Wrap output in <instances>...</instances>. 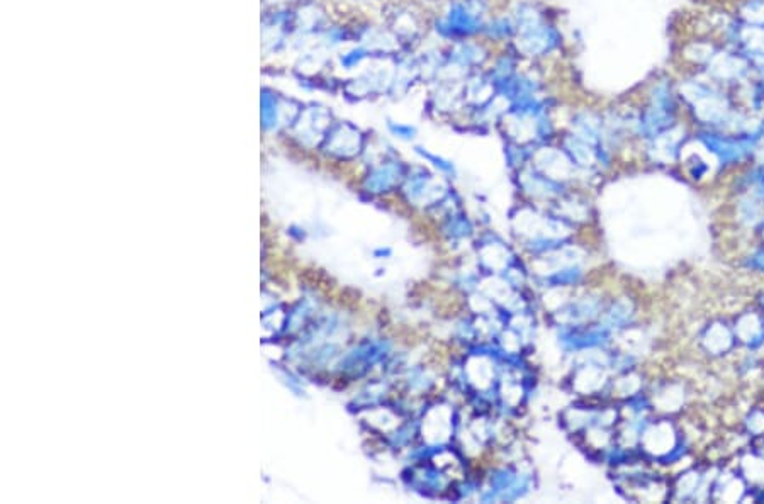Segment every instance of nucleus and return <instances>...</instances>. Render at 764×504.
<instances>
[{"label":"nucleus","mask_w":764,"mask_h":504,"mask_svg":"<svg viewBox=\"0 0 764 504\" xmlns=\"http://www.w3.org/2000/svg\"><path fill=\"white\" fill-rule=\"evenodd\" d=\"M508 11L517 24L512 45L527 63L547 65L564 53L566 38L559 17L547 4L542 0H515Z\"/></svg>","instance_id":"1"},{"label":"nucleus","mask_w":764,"mask_h":504,"mask_svg":"<svg viewBox=\"0 0 764 504\" xmlns=\"http://www.w3.org/2000/svg\"><path fill=\"white\" fill-rule=\"evenodd\" d=\"M496 0H440L437 9L428 12L430 38L442 45L483 36L484 26L500 11Z\"/></svg>","instance_id":"2"},{"label":"nucleus","mask_w":764,"mask_h":504,"mask_svg":"<svg viewBox=\"0 0 764 504\" xmlns=\"http://www.w3.org/2000/svg\"><path fill=\"white\" fill-rule=\"evenodd\" d=\"M680 118V94L675 82L661 77L651 84L642 106L635 119V131L646 141H654L678 126Z\"/></svg>","instance_id":"3"},{"label":"nucleus","mask_w":764,"mask_h":504,"mask_svg":"<svg viewBox=\"0 0 764 504\" xmlns=\"http://www.w3.org/2000/svg\"><path fill=\"white\" fill-rule=\"evenodd\" d=\"M681 101L695 112V118L714 128L727 126L732 118L731 101L725 94L700 80H686L678 89Z\"/></svg>","instance_id":"4"},{"label":"nucleus","mask_w":764,"mask_h":504,"mask_svg":"<svg viewBox=\"0 0 764 504\" xmlns=\"http://www.w3.org/2000/svg\"><path fill=\"white\" fill-rule=\"evenodd\" d=\"M496 48L484 41L483 38L476 40H462L445 45L447 63L442 73L440 80H466L471 73L486 70L491 63Z\"/></svg>","instance_id":"5"},{"label":"nucleus","mask_w":764,"mask_h":504,"mask_svg":"<svg viewBox=\"0 0 764 504\" xmlns=\"http://www.w3.org/2000/svg\"><path fill=\"white\" fill-rule=\"evenodd\" d=\"M764 128H759L749 135H725V133L703 129L697 140L719 160L720 165H739L754 153L761 140Z\"/></svg>","instance_id":"6"},{"label":"nucleus","mask_w":764,"mask_h":504,"mask_svg":"<svg viewBox=\"0 0 764 504\" xmlns=\"http://www.w3.org/2000/svg\"><path fill=\"white\" fill-rule=\"evenodd\" d=\"M515 36H517V24H515L512 12L508 11V7H505L489 17L481 38L495 48H501V46L513 43Z\"/></svg>","instance_id":"7"},{"label":"nucleus","mask_w":764,"mask_h":504,"mask_svg":"<svg viewBox=\"0 0 764 504\" xmlns=\"http://www.w3.org/2000/svg\"><path fill=\"white\" fill-rule=\"evenodd\" d=\"M703 345L708 348V352H714L715 355L731 350L734 345V333L725 325H712L703 335Z\"/></svg>","instance_id":"8"},{"label":"nucleus","mask_w":764,"mask_h":504,"mask_svg":"<svg viewBox=\"0 0 764 504\" xmlns=\"http://www.w3.org/2000/svg\"><path fill=\"white\" fill-rule=\"evenodd\" d=\"M389 126V131L393 133L396 138H401V140H413V138L416 136V128L411 126V124H406V123H396V121H391L388 123Z\"/></svg>","instance_id":"9"},{"label":"nucleus","mask_w":764,"mask_h":504,"mask_svg":"<svg viewBox=\"0 0 764 504\" xmlns=\"http://www.w3.org/2000/svg\"><path fill=\"white\" fill-rule=\"evenodd\" d=\"M746 264H748L749 269L758 270V272L764 274V248H758L756 252H754L753 255L746 260Z\"/></svg>","instance_id":"10"},{"label":"nucleus","mask_w":764,"mask_h":504,"mask_svg":"<svg viewBox=\"0 0 764 504\" xmlns=\"http://www.w3.org/2000/svg\"><path fill=\"white\" fill-rule=\"evenodd\" d=\"M411 2L418 4V6H420V7L427 9V11H428V12H432V11H433V9H437V6H439V4H440V0H411Z\"/></svg>","instance_id":"11"}]
</instances>
